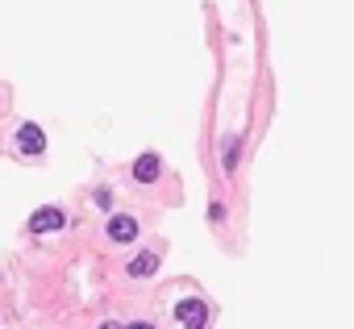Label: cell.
Wrapping results in <instances>:
<instances>
[{"label": "cell", "instance_id": "obj_1", "mask_svg": "<svg viewBox=\"0 0 354 329\" xmlns=\"http://www.w3.org/2000/svg\"><path fill=\"white\" fill-rule=\"evenodd\" d=\"M63 221H67V217H63V208L46 204V208H38V212L29 217V234H50V230H59Z\"/></svg>", "mask_w": 354, "mask_h": 329}, {"label": "cell", "instance_id": "obj_2", "mask_svg": "<svg viewBox=\"0 0 354 329\" xmlns=\"http://www.w3.org/2000/svg\"><path fill=\"white\" fill-rule=\"evenodd\" d=\"M17 150H25V154H42L46 150V134L29 121V125H21L17 130Z\"/></svg>", "mask_w": 354, "mask_h": 329}, {"label": "cell", "instance_id": "obj_3", "mask_svg": "<svg viewBox=\"0 0 354 329\" xmlns=\"http://www.w3.org/2000/svg\"><path fill=\"white\" fill-rule=\"evenodd\" d=\"M109 238H113L117 246L134 242V238H138V221H134V217H113V221H109Z\"/></svg>", "mask_w": 354, "mask_h": 329}, {"label": "cell", "instance_id": "obj_4", "mask_svg": "<svg viewBox=\"0 0 354 329\" xmlns=\"http://www.w3.org/2000/svg\"><path fill=\"white\" fill-rule=\"evenodd\" d=\"M159 167H163V162H159V154H142V158L134 162V180H138V184L159 180Z\"/></svg>", "mask_w": 354, "mask_h": 329}, {"label": "cell", "instance_id": "obj_5", "mask_svg": "<svg viewBox=\"0 0 354 329\" xmlns=\"http://www.w3.org/2000/svg\"><path fill=\"white\" fill-rule=\"evenodd\" d=\"M175 317H179L184 325H205V321H209V308L200 304V300H184V304L175 308Z\"/></svg>", "mask_w": 354, "mask_h": 329}, {"label": "cell", "instance_id": "obj_6", "mask_svg": "<svg viewBox=\"0 0 354 329\" xmlns=\"http://www.w3.org/2000/svg\"><path fill=\"white\" fill-rule=\"evenodd\" d=\"M155 267H159V258H155V254H138V258L129 263V276H134V280H146Z\"/></svg>", "mask_w": 354, "mask_h": 329}]
</instances>
